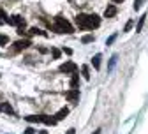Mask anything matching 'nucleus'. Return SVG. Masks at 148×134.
Segmentation results:
<instances>
[{"label":"nucleus","instance_id":"obj_1","mask_svg":"<svg viewBox=\"0 0 148 134\" xmlns=\"http://www.w3.org/2000/svg\"><path fill=\"white\" fill-rule=\"evenodd\" d=\"M53 30H55V32H58V34H72V32H74V27L65 20V18L58 16V18H55Z\"/></svg>","mask_w":148,"mask_h":134},{"label":"nucleus","instance_id":"obj_2","mask_svg":"<svg viewBox=\"0 0 148 134\" xmlns=\"http://www.w3.org/2000/svg\"><path fill=\"white\" fill-rule=\"evenodd\" d=\"M30 46H32V41H28V39H20V41H16V43L12 44V48H11L9 51L14 55V53H20V51L30 48Z\"/></svg>","mask_w":148,"mask_h":134},{"label":"nucleus","instance_id":"obj_3","mask_svg":"<svg viewBox=\"0 0 148 134\" xmlns=\"http://www.w3.org/2000/svg\"><path fill=\"white\" fill-rule=\"evenodd\" d=\"M76 25L81 28V30H90V23H88V14H83L79 12L76 16Z\"/></svg>","mask_w":148,"mask_h":134},{"label":"nucleus","instance_id":"obj_4","mask_svg":"<svg viewBox=\"0 0 148 134\" xmlns=\"http://www.w3.org/2000/svg\"><path fill=\"white\" fill-rule=\"evenodd\" d=\"M58 71L60 72H65V74H74V72L78 71V65L74 64V62H65V64H62L58 67Z\"/></svg>","mask_w":148,"mask_h":134},{"label":"nucleus","instance_id":"obj_5","mask_svg":"<svg viewBox=\"0 0 148 134\" xmlns=\"http://www.w3.org/2000/svg\"><path fill=\"white\" fill-rule=\"evenodd\" d=\"M5 23H9V25H14V27H18V28H23L25 27V20L21 16H11V18H7L5 20Z\"/></svg>","mask_w":148,"mask_h":134},{"label":"nucleus","instance_id":"obj_6","mask_svg":"<svg viewBox=\"0 0 148 134\" xmlns=\"http://www.w3.org/2000/svg\"><path fill=\"white\" fill-rule=\"evenodd\" d=\"M65 99L71 102H76L79 99V88H71L69 92H65Z\"/></svg>","mask_w":148,"mask_h":134},{"label":"nucleus","instance_id":"obj_7","mask_svg":"<svg viewBox=\"0 0 148 134\" xmlns=\"http://www.w3.org/2000/svg\"><path fill=\"white\" fill-rule=\"evenodd\" d=\"M41 122L46 124V125H57V118L55 117H49V115H41Z\"/></svg>","mask_w":148,"mask_h":134},{"label":"nucleus","instance_id":"obj_8","mask_svg":"<svg viewBox=\"0 0 148 134\" xmlns=\"http://www.w3.org/2000/svg\"><path fill=\"white\" fill-rule=\"evenodd\" d=\"M116 7L115 5H108L106 7V11H104V18H113V16H116Z\"/></svg>","mask_w":148,"mask_h":134},{"label":"nucleus","instance_id":"obj_9","mask_svg":"<svg viewBox=\"0 0 148 134\" xmlns=\"http://www.w3.org/2000/svg\"><path fill=\"white\" fill-rule=\"evenodd\" d=\"M67 115H69V108H60L57 111V115H55V118H57V120H64Z\"/></svg>","mask_w":148,"mask_h":134},{"label":"nucleus","instance_id":"obj_10","mask_svg":"<svg viewBox=\"0 0 148 134\" xmlns=\"http://www.w3.org/2000/svg\"><path fill=\"white\" fill-rule=\"evenodd\" d=\"M101 58H102V55H101V53H97L94 58H92V65H94V69H95V71H99V69H101Z\"/></svg>","mask_w":148,"mask_h":134},{"label":"nucleus","instance_id":"obj_11","mask_svg":"<svg viewBox=\"0 0 148 134\" xmlns=\"http://www.w3.org/2000/svg\"><path fill=\"white\" fill-rule=\"evenodd\" d=\"M71 88H79V74H76V72L71 78Z\"/></svg>","mask_w":148,"mask_h":134},{"label":"nucleus","instance_id":"obj_12","mask_svg":"<svg viewBox=\"0 0 148 134\" xmlns=\"http://www.w3.org/2000/svg\"><path fill=\"white\" fill-rule=\"evenodd\" d=\"M27 122L34 124V122H41V115H28V117H25Z\"/></svg>","mask_w":148,"mask_h":134},{"label":"nucleus","instance_id":"obj_13","mask_svg":"<svg viewBox=\"0 0 148 134\" xmlns=\"http://www.w3.org/2000/svg\"><path fill=\"white\" fill-rule=\"evenodd\" d=\"M145 21H146V14H143V16L139 18V21H138V25H136V32H141V28H143Z\"/></svg>","mask_w":148,"mask_h":134},{"label":"nucleus","instance_id":"obj_14","mask_svg":"<svg viewBox=\"0 0 148 134\" xmlns=\"http://www.w3.org/2000/svg\"><path fill=\"white\" fill-rule=\"evenodd\" d=\"M94 34H88V35H83V39H81V43L83 44H88V43H94Z\"/></svg>","mask_w":148,"mask_h":134},{"label":"nucleus","instance_id":"obj_15","mask_svg":"<svg viewBox=\"0 0 148 134\" xmlns=\"http://www.w3.org/2000/svg\"><path fill=\"white\" fill-rule=\"evenodd\" d=\"M27 34H28V35H46L41 28H35V27H34V28H30V32H27Z\"/></svg>","mask_w":148,"mask_h":134},{"label":"nucleus","instance_id":"obj_16","mask_svg":"<svg viewBox=\"0 0 148 134\" xmlns=\"http://www.w3.org/2000/svg\"><path fill=\"white\" fill-rule=\"evenodd\" d=\"M116 60H118V55H113L111 56V60H109V65H108V71H111L115 65H116Z\"/></svg>","mask_w":148,"mask_h":134},{"label":"nucleus","instance_id":"obj_17","mask_svg":"<svg viewBox=\"0 0 148 134\" xmlns=\"http://www.w3.org/2000/svg\"><path fill=\"white\" fill-rule=\"evenodd\" d=\"M81 74H83L85 80H90V69H88V65H83L81 67Z\"/></svg>","mask_w":148,"mask_h":134},{"label":"nucleus","instance_id":"obj_18","mask_svg":"<svg viewBox=\"0 0 148 134\" xmlns=\"http://www.w3.org/2000/svg\"><path fill=\"white\" fill-rule=\"evenodd\" d=\"M2 111H5V113H9V115L14 113V109L11 108V104H2Z\"/></svg>","mask_w":148,"mask_h":134},{"label":"nucleus","instance_id":"obj_19","mask_svg":"<svg viewBox=\"0 0 148 134\" xmlns=\"http://www.w3.org/2000/svg\"><path fill=\"white\" fill-rule=\"evenodd\" d=\"M5 44H9V37L7 35H0V46H5Z\"/></svg>","mask_w":148,"mask_h":134},{"label":"nucleus","instance_id":"obj_20","mask_svg":"<svg viewBox=\"0 0 148 134\" xmlns=\"http://www.w3.org/2000/svg\"><path fill=\"white\" fill-rule=\"evenodd\" d=\"M115 39H116V34H113L111 37H108V39H106V46H111V44L115 43Z\"/></svg>","mask_w":148,"mask_h":134},{"label":"nucleus","instance_id":"obj_21","mask_svg":"<svg viewBox=\"0 0 148 134\" xmlns=\"http://www.w3.org/2000/svg\"><path fill=\"white\" fill-rule=\"evenodd\" d=\"M132 25H134V21H132V20H129V21L125 23V27H123V32H129V30L132 28Z\"/></svg>","mask_w":148,"mask_h":134},{"label":"nucleus","instance_id":"obj_22","mask_svg":"<svg viewBox=\"0 0 148 134\" xmlns=\"http://www.w3.org/2000/svg\"><path fill=\"white\" fill-rule=\"evenodd\" d=\"M51 55H53V58H60V49L51 48Z\"/></svg>","mask_w":148,"mask_h":134},{"label":"nucleus","instance_id":"obj_23","mask_svg":"<svg viewBox=\"0 0 148 134\" xmlns=\"http://www.w3.org/2000/svg\"><path fill=\"white\" fill-rule=\"evenodd\" d=\"M143 2H145V0H136V2H134V9L138 11V9L141 7V4H143Z\"/></svg>","mask_w":148,"mask_h":134},{"label":"nucleus","instance_id":"obj_24","mask_svg":"<svg viewBox=\"0 0 148 134\" xmlns=\"http://www.w3.org/2000/svg\"><path fill=\"white\" fill-rule=\"evenodd\" d=\"M25 134H35V129H32V127H27V129H25Z\"/></svg>","mask_w":148,"mask_h":134},{"label":"nucleus","instance_id":"obj_25","mask_svg":"<svg viewBox=\"0 0 148 134\" xmlns=\"http://www.w3.org/2000/svg\"><path fill=\"white\" fill-rule=\"evenodd\" d=\"M64 53H67V55H72V49H71V48H64Z\"/></svg>","mask_w":148,"mask_h":134},{"label":"nucleus","instance_id":"obj_26","mask_svg":"<svg viewBox=\"0 0 148 134\" xmlns=\"http://www.w3.org/2000/svg\"><path fill=\"white\" fill-rule=\"evenodd\" d=\"M67 134H76V129H69V131H67Z\"/></svg>","mask_w":148,"mask_h":134},{"label":"nucleus","instance_id":"obj_27","mask_svg":"<svg viewBox=\"0 0 148 134\" xmlns=\"http://www.w3.org/2000/svg\"><path fill=\"white\" fill-rule=\"evenodd\" d=\"M113 2H115V4H122V2H123V0H113Z\"/></svg>","mask_w":148,"mask_h":134},{"label":"nucleus","instance_id":"obj_28","mask_svg":"<svg viewBox=\"0 0 148 134\" xmlns=\"http://www.w3.org/2000/svg\"><path fill=\"white\" fill-rule=\"evenodd\" d=\"M92 134H101V129H97L95 132H92Z\"/></svg>","mask_w":148,"mask_h":134},{"label":"nucleus","instance_id":"obj_29","mask_svg":"<svg viewBox=\"0 0 148 134\" xmlns=\"http://www.w3.org/2000/svg\"><path fill=\"white\" fill-rule=\"evenodd\" d=\"M0 111H2V104H0Z\"/></svg>","mask_w":148,"mask_h":134}]
</instances>
